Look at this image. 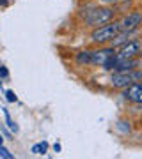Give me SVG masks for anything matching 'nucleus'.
Instances as JSON below:
<instances>
[{
  "label": "nucleus",
  "instance_id": "f257e3e1",
  "mask_svg": "<svg viewBox=\"0 0 142 159\" xmlns=\"http://www.w3.org/2000/svg\"><path fill=\"white\" fill-rule=\"evenodd\" d=\"M80 16H82V21H84L85 27L89 29H96V27H101L105 23L112 21L117 18V11L114 6H96V4H87L85 7L80 9Z\"/></svg>",
  "mask_w": 142,
  "mask_h": 159
},
{
  "label": "nucleus",
  "instance_id": "f03ea898",
  "mask_svg": "<svg viewBox=\"0 0 142 159\" xmlns=\"http://www.w3.org/2000/svg\"><path fill=\"white\" fill-rule=\"evenodd\" d=\"M121 30H123V27H121V20L119 18H115V20L105 23V25H101V27L92 29L89 39H91L92 44H96V46H107V44H110V41L119 34Z\"/></svg>",
  "mask_w": 142,
  "mask_h": 159
},
{
  "label": "nucleus",
  "instance_id": "7ed1b4c3",
  "mask_svg": "<svg viewBox=\"0 0 142 159\" xmlns=\"http://www.w3.org/2000/svg\"><path fill=\"white\" fill-rule=\"evenodd\" d=\"M110 87L115 90H123L125 87L135 83V81H142V67L128 71V73H110Z\"/></svg>",
  "mask_w": 142,
  "mask_h": 159
},
{
  "label": "nucleus",
  "instance_id": "20e7f679",
  "mask_svg": "<svg viewBox=\"0 0 142 159\" xmlns=\"http://www.w3.org/2000/svg\"><path fill=\"white\" fill-rule=\"evenodd\" d=\"M140 50H142V39L140 37H133V39L128 41L126 44H123L121 48H117V57L119 58L140 57Z\"/></svg>",
  "mask_w": 142,
  "mask_h": 159
},
{
  "label": "nucleus",
  "instance_id": "39448f33",
  "mask_svg": "<svg viewBox=\"0 0 142 159\" xmlns=\"http://www.w3.org/2000/svg\"><path fill=\"white\" fill-rule=\"evenodd\" d=\"M123 30H133V29H142V11L131 9L126 14L119 18Z\"/></svg>",
  "mask_w": 142,
  "mask_h": 159
},
{
  "label": "nucleus",
  "instance_id": "423d86ee",
  "mask_svg": "<svg viewBox=\"0 0 142 159\" xmlns=\"http://www.w3.org/2000/svg\"><path fill=\"white\" fill-rule=\"evenodd\" d=\"M115 51H117V50L112 48L110 44L98 46L96 50H92V53H91V66H94V67H101L103 62H105L112 53H115Z\"/></svg>",
  "mask_w": 142,
  "mask_h": 159
},
{
  "label": "nucleus",
  "instance_id": "0eeeda50",
  "mask_svg": "<svg viewBox=\"0 0 142 159\" xmlns=\"http://www.w3.org/2000/svg\"><path fill=\"white\" fill-rule=\"evenodd\" d=\"M142 67V57H133V58H119L115 67H114V73H128V71H133V69Z\"/></svg>",
  "mask_w": 142,
  "mask_h": 159
},
{
  "label": "nucleus",
  "instance_id": "6e6552de",
  "mask_svg": "<svg viewBox=\"0 0 142 159\" xmlns=\"http://www.w3.org/2000/svg\"><path fill=\"white\" fill-rule=\"evenodd\" d=\"M140 90H142V81H135V83H131V85L125 87V89L121 90V97H123V101L125 102L133 104L135 97L139 96V92Z\"/></svg>",
  "mask_w": 142,
  "mask_h": 159
},
{
  "label": "nucleus",
  "instance_id": "1a4fd4ad",
  "mask_svg": "<svg viewBox=\"0 0 142 159\" xmlns=\"http://www.w3.org/2000/svg\"><path fill=\"white\" fill-rule=\"evenodd\" d=\"M91 53L92 50H80L73 55V60L76 66L80 67H85V66H91Z\"/></svg>",
  "mask_w": 142,
  "mask_h": 159
},
{
  "label": "nucleus",
  "instance_id": "9d476101",
  "mask_svg": "<svg viewBox=\"0 0 142 159\" xmlns=\"http://www.w3.org/2000/svg\"><path fill=\"white\" fill-rule=\"evenodd\" d=\"M117 60H119V57H117V51H115V53H112V55L103 62L101 69H103V71H107V73H114V67H115Z\"/></svg>",
  "mask_w": 142,
  "mask_h": 159
},
{
  "label": "nucleus",
  "instance_id": "9b49d317",
  "mask_svg": "<svg viewBox=\"0 0 142 159\" xmlns=\"http://www.w3.org/2000/svg\"><path fill=\"white\" fill-rule=\"evenodd\" d=\"M115 11H117V14H126L128 11H131L133 9V0H121L119 4H115Z\"/></svg>",
  "mask_w": 142,
  "mask_h": 159
},
{
  "label": "nucleus",
  "instance_id": "f8f14e48",
  "mask_svg": "<svg viewBox=\"0 0 142 159\" xmlns=\"http://www.w3.org/2000/svg\"><path fill=\"white\" fill-rule=\"evenodd\" d=\"M48 148H50L48 142H39V143H34V145L30 147V152L34 154V156H45V154L48 152Z\"/></svg>",
  "mask_w": 142,
  "mask_h": 159
},
{
  "label": "nucleus",
  "instance_id": "ddd939ff",
  "mask_svg": "<svg viewBox=\"0 0 142 159\" xmlns=\"http://www.w3.org/2000/svg\"><path fill=\"white\" fill-rule=\"evenodd\" d=\"M2 110H4V115H6V124H7V127H9V131H11L12 134H16L18 131H20L18 124L11 119V113H9V110H7V108H2Z\"/></svg>",
  "mask_w": 142,
  "mask_h": 159
},
{
  "label": "nucleus",
  "instance_id": "4468645a",
  "mask_svg": "<svg viewBox=\"0 0 142 159\" xmlns=\"http://www.w3.org/2000/svg\"><path fill=\"white\" fill-rule=\"evenodd\" d=\"M131 122L130 120H119L117 124H115V127H117V131L119 133H123V134H130L131 133Z\"/></svg>",
  "mask_w": 142,
  "mask_h": 159
},
{
  "label": "nucleus",
  "instance_id": "2eb2a0df",
  "mask_svg": "<svg viewBox=\"0 0 142 159\" xmlns=\"http://www.w3.org/2000/svg\"><path fill=\"white\" fill-rule=\"evenodd\" d=\"M0 157H4V159H14V154L9 152L4 145H0Z\"/></svg>",
  "mask_w": 142,
  "mask_h": 159
},
{
  "label": "nucleus",
  "instance_id": "dca6fc26",
  "mask_svg": "<svg viewBox=\"0 0 142 159\" xmlns=\"http://www.w3.org/2000/svg\"><path fill=\"white\" fill-rule=\"evenodd\" d=\"M4 94H6V99L9 102H16L18 101V97H16V94H14V90H6Z\"/></svg>",
  "mask_w": 142,
  "mask_h": 159
},
{
  "label": "nucleus",
  "instance_id": "f3484780",
  "mask_svg": "<svg viewBox=\"0 0 142 159\" xmlns=\"http://www.w3.org/2000/svg\"><path fill=\"white\" fill-rule=\"evenodd\" d=\"M9 78V69L6 66H0V80H7Z\"/></svg>",
  "mask_w": 142,
  "mask_h": 159
},
{
  "label": "nucleus",
  "instance_id": "a211bd4d",
  "mask_svg": "<svg viewBox=\"0 0 142 159\" xmlns=\"http://www.w3.org/2000/svg\"><path fill=\"white\" fill-rule=\"evenodd\" d=\"M133 104H135V106H139V108H142V90L139 92V96L135 97V101H133Z\"/></svg>",
  "mask_w": 142,
  "mask_h": 159
},
{
  "label": "nucleus",
  "instance_id": "6ab92c4d",
  "mask_svg": "<svg viewBox=\"0 0 142 159\" xmlns=\"http://www.w3.org/2000/svg\"><path fill=\"white\" fill-rule=\"evenodd\" d=\"M121 0H100V4H105V6H115L119 4Z\"/></svg>",
  "mask_w": 142,
  "mask_h": 159
},
{
  "label": "nucleus",
  "instance_id": "aec40b11",
  "mask_svg": "<svg viewBox=\"0 0 142 159\" xmlns=\"http://www.w3.org/2000/svg\"><path fill=\"white\" fill-rule=\"evenodd\" d=\"M0 131H2V134H4V138H7V140H12V138H11V134H12V133H9V131H6V129H0Z\"/></svg>",
  "mask_w": 142,
  "mask_h": 159
},
{
  "label": "nucleus",
  "instance_id": "412c9836",
  "mask_svg": "<svg viewBox=\"0 0 142 159\" xmlns=\"http://www.w3.org/2000/svg\"><path fill=\"white\" fill-rule=\"evenodd\" d=\"M61 148H62V147H61V143H55V145H53V150H55L57 154L61 152Z\"/></svg>",
  "mask_w": 142,
  "mask_h": 159
},
{
  "label": "nucleus",
  "instance_id": "4be33fe9",
  "mask_svg": "<svg viewBox=\"0 0 142 159\" xmlns=\"http://www.w3.org/2000/svg\"><path fill=\"white\" fill-rule=\"evenodd\" d=\"M9 6V2L7 0H0V7H7Z\"/></svg>",
  "mask_w": 142,
  "mask_h": 159
},
{
  "label": "nucleus",
  "instance_id": "5701e85b",
  "mask_svg": "<svg viewBox=\"0 0 142 159\" xmlns=\"http://www.w3.org/2000/svg\"><path fill=\"white\" fill-rule=\"evenodd\" d=\"M4 140H6V138H4V134H2V131H0V145H4Z\"/></svg>",
  "mask_w": 142,
  "mask_h": 159
},
{
  "label": "nucleus",
  "instance_id": "b1692460",
  "mask_svg": "<svg viewBox=\"0 0 142 159\" xmlns=\"http://www.w3.org/2000/svg\"><path fill=\"white\" fill-rule=\"evenodd\" d=\"M140 57H142V50H140Z\"/></svg>",
  "mask_w": 142,
  "mask_h": 159
}]
</instances>
